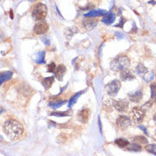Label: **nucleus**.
Returning a JSON list of instances; mask_svg holds the SVG:
<instances>
[{"mask_svg": "<svg viewBox=\"0 0 156 156\" xmlns=\"http://www.w3.org/2000/svg\"><path fill=\"white\" fill-rule=\"evenodd\" d=\"M3 129L7 137L11 140H17L22 138L25 132L23 125L15 119L7 120L4 124Z\"/></svg>", "mask_w": 156, "mask_h": 156, "instance_id": "obj_1", "label": "nucleus"}, {"mask_svg": "<svg viewBox=\"0 0 156 156\" xmlns=\"http://www.w3.org/2000/svg\"><path fill=\"white\" fill-rule=\"evenodd\" d=\"M130 65V59L125 55L118 56L110 63V68L114 71H122L127 69Z\"/></svg>", "mask_w": 156, "mask_h": 156, "instance_id": "obj_2", "label": "nucleus"}, {"mask_svg": "<svg viewBox=\"0 0 156 156\" xmlns=\"http://www.w3.org/2000/svg\"><path fill=\"white\" fill-rule=\"evenodd\" d=\"M47 14H48V8L44 4L42 3H38L34 6L33 10H32V13L31 15L32 18L35 21H42L44 18L46 17Z\"/></svg>", "mask_w": 156, "mask_h": 156, "instance_id": "obj_3", "label": "nucleus"}, {"mask_svg": "<svg viewBox=\"0 0 156 156\" xmlns=\"http://www.w3.org/2000/svg\"><path fill=\"white\" fill-rule=\"evenodd\" d=\"M121 87H122V83L119 80H113L112 81L109 82L106 87H105V89H106V92L107 93L111 96V97H114L116 96V94L118 93L119 90L121 89Z\"/></svg>", "mask_w": 156, "mask_h": 156, "instance_id": "obj_4", "label": "nucleus"}, {"mask_svg": "<svg viewBox=\"0 0 156 156\" xmlns=\"http://www.w3.org/2000/svg\"><path fill=\"white\" fill-rule=\"evenodd\" d=\"M48 28H49L48 24L42 20V21H39L36 23L34 27H33V31H34L36 34L42 35L46 33L47 31H48Z\"/></svg>", "mask_w": 156, "mask_h": 156, "instance_id": "obj_5", "label": "nucleus"}, {"mask_svg": "<svg viewBox=\"0 0 156 156\" xmlns=\"http://www.w3.org/2000/svg\"><path fill=\"white\" fill-rule=\"evenodd\" d=\"M131 116L134 122L136 123H140L144 121V111L142 110L141 108L138 107H134L132 112H131Z\"/></svg>", "mask_w": 156, "mask_h": 156, "instance_id": "obj_6", "label": "nucleus"}, {"mask_svg": "<svg viewBox=\"0 0 156 156\" xmlns=\"http://www.w3.org/2000/svg\"><path fill=\"white\" fill-rule=\"evenodd\" d=\"M131 120L129 117L126 116H119L116 120V125L122 130H126L131 126Z\"/></svg>", "mask_w": 156, "mask_h": 156, "instance_id": "obj_7", "label": "nucleus"}, {"mask_svg": "<svg viewBox=\"0 0 156 156\" xmlns=\"http://www.w3.org/2000/svg\"><path fill=\"white\" fill-rule=\"evenodd\" d=\"M129 104L127 100H117L114 102V108L116 109L118 112H125L128 109Z\"/></svg>", "mask_w": 156, "mask_h": 156, "instance_id": "obj_8", "label": "nucleus"}, {"mask_svg": "<svg viewBox=\"0 0 156 156\" xmlns=\"http://www.w3.org/2000/svg\"><path fill=\"white\" fill-rule=\"evenodd\" d=\"M82 26H83V27L85 28L87 31H90V30L93 29L96 26H97V24H98V21H96V20H94L93 18H90V17H87L85 18L83 21H82Z\"/></svg>", "mask_w": 156, "mask_h": 156, "instance_id": "obj_9", "label": "nucleus"}, {"mask_svg": "<svg viewBox=\"0 0 156 156\" xmlns=\"http://www.w3.org/2000/svg\"><path fill=\"white\" fill-rule=\"evenodd\" d=\"M89 116H90V110L84 108L80 110L79 113L77 114V120L81 123H87L89 119Z\"/></svg>", "mask_w": 156, "mask_h": 156, "instance_id": "obj_10", "label": "nucleus"}, {"mask_svg": "<svg viewBox=\"0 0 156 156\" xmlns=\"http://www.w3.org/2000/svg\"><path fill=\"white\" fill-rule=\"evenodd\" d=\"M120 77H121V80L123 81H132V80H134V79H135V75H133V72L128 69H126L124 70H122V71H121Z\"/></svg>", "mask_w": 156, "mask_h": 156, "instance_id": "obj_11", "label": "nucleus"}, {"mask_svg": "<svg viewBox=\"0 0 156 156\" xmlns=\"http://www.w3.org/2000/svg\"><path fill=\"white\" fill-rule=\"evenodd\" d=\"M65 72H66V67L64 64H59L58 66L56 67L54 75H55V77L58 79L59 81H62L63 80V76L65 74Z\"/></svg>", "mask_w": 156, "mask_h": 156, "instance_id": "obj_12", "label": "nucleus"}, {"mask_svg": "<svg viewBox=\"0 0 156 156\" xmlns=\"http://www.w3.org/2000/svg\"><path fill=\"white\" fill-rule=\"evenodd\" d=\"M116 21V15L114 13H106L104 15V17L102 18V22L105 25H111L114 23V21Z\"/></svg>", "mask_w": 156, "mask_h": 156, "instance_id": "obj_13", "label": "nucleus"}, {"mask_svg": "<svg viewBox=\"0 0 156 156\" xmlns=\"http://www.w3.org/2000/svg\"><path fill=\"white\" fill-rule=\"evenodd\" d=\"M106 14V10H93L88 13H86L84 15V17H98V16H103Z\"/></svg>", "mask_w": 156, "mask_h": 156, "instance_id": "obj_14", "label": "nucleus"}, {"mask_svg": "<svg viewBox=\"0 0 156 156\" xmlns=\"http://www.w3.org/2000/svg\"><path fill=\"white\" fill-rule=\"evenodd\" d=\"M128 98L133 103H138V102H140V100L142 99V98H143V93H142L141 91H136L134 93H129L128 94Z\"/></svg>", "mask_w": 156, "mask_h": 156, "instance_id": "obj_15", "label": "nucleus"}, {"mask_svg": "<svg viewBox=\"0 0 156 156\" xmlns=\"http://www.w3.org/2000/svg\"><path fill=\"white\" fill-rule=\"evenodd\" d=\"M79 31V30L78 28L75 26H70V27H68L67 29L64 31V36H65V37L70 40L75 33H77Z\"/></svg>", "mask_w": 156, "mask_h": 156, "instance_id": "obj_16", "label": "nucleus"}, {"mask_svg": "<svg viewBox=\"0 0 156 156\" xmlns=\"http://www.w3.org/2000/svg\"><path fill=\"white\" fill-rule=\"evenodd\" d=\"M13 75L12 71H4V72H0V86L5 82V81L10 80Z\"/></svg>", "mask_w": 156, "mask_h": 156, "instance_id": "obj_17", "label": "nucleus"}, {"mask_svg": "<svg viewBox=\"0 0 156 156\" xmlns=\"http://www.w3.org/2000/svg\"><path fill=\"white\" fill-rule=\"evenodd\" d=\"M136 71H137V73L140 75L141 76H144L148 72H149V70L147 69L146 67L144 66V64L142 63H140L138 64V66L136 67Z\"/></svg>", "mask_w": 156, "mask_h": 156, "instance_id": "obj_18", "label": "nucleus"}, {"mask_svg": "<svg viewBox=\"0 0 156 156\" xmlns=\"http://www.w3.org/2000/svg\"><path fill=\"white\" fill-rule=\"evenodd\" d=\"M53 81H54V77L53 76H49V77L44 78L42 80V86L44 87V88L48 90V89H49L50 87H52Z\"/></svg>", "mask_w": 156, "mask_h": 156, "instance_id": "obj_19", "label": "nucleus"}, {"mask_svg": "<svg viewBox=\"0 0 156 156\" xmlns=\"http://www.w3.org/2000/svg\"><path fill=\"white\" fill-rule=\"evenodd\" d=\"M84 92H86V90H85V91L83 90V91H81V92H79V93L74 94V95H73V96L70 98V99L69 104H68V107H69V108L72 107V106H73V105L76 103V101L78 100V98L81 97V95L82 94V93H84Z\"/></svg>", "mask_w": 156, "mask_h": 156, "instance_id": "obj_20", "label": "nucleus"}, {"mask_svg": "<svg viewBox=\"0 0 156 156\" xmlns=\"http://www.w3.org/2000/svg\"><path fill=\"white\" fill-rule=\"evenodd\" d=\"M133 143L137 144L142 145V144H148V140L147 138L144 137V136H135L133 138Z\"/></svg>", "mask_w": 156, "mask_h": 156, "instance_id": "obj_21", "label": "nucleus"}, {"mask_svg": "<svg viewBox=\"0 0 156 156\" xmlns=\"http://www.w3.org/2000/svg\"><path fill=\"white\" fill-rule=\"evenodd\" d=\"M66 103L65 100H55V101H52L49 103V106L53 108V109H58L59 107H61L62 105Z\"/></svg>", "mask_w": 156, "mask_h": 156, "instance_id": "obj_22", "label": "nucleus"}, {"mask_svg": "<svg viewBox=\"0 0 156 156\" xmlns=\"http://www.w3.org/2000/svg\"><path fill=\"white\" fill-rule=\"evenodd\" d=\"M114 102H115V100L112 99V98L107 99V100L104 103V109L106 110H108V111H110V110L114 108Z\"/></svg>", "mask_w": 156, "mask_h": 156, "instance_id": "obj_23", "label": "nucleus"}, {"mask_svg": "<svg viewBox=\"0 0 156 156\" xmlns=\"http://www.w3.org/2000/svg\"><path fill=\"white\" fill-rule=\"evenodd\" d=\"M127 150L129 151H134V152H138V151H141L142 148L139 144H137L135 143L133 144H128V145L127 146Z\"/></svg>", "mask_w": 156, "mask_h": 156, "instance_id": "obj_24", "label": "nucleus"}, {"mask_svg": "<svg viewBox=\"0 0 156 156\" xmlns=\"http://www.w3.org/2000/svg\"><path fill=\"white\" fill-rule=\"evenodd\" d=\"M115 144H116L118 147H120V148H125V147H127V145H128L129 143H128V141L126 140V139L118 138L115 141Z\"/></svg>", "mask_w": 156, "mask_h": 156, "instance_id": "obj_25", "label": "nucleus"}, {"mask_svg": "<svg viewBox=\"0 0 156 156\" xmlns=\"http://www.w3.org/2000/svg\"><path fill=\"white\" fill-rule=\"evenodd\" d=\"M151 88V101L156 104V83H154L150 86Z\"/></svg>", "mask_w": 156, "mask_h": 156, "instance_id": "obj_26", "label": "nucleus"}, {"mask_svg": "<svg viewBox=\"0 0 156 156\" xmlns=\"http://www.w3.org/2000/svg\"><path fill=\"white\" fill-rule=\"evenodd\" d=\"M44 57H45V52H44V51H42V52H40L38 53V57L37 59L36 62L37 64H44L45 63Z\"/></svg>", "mask_w": 156, "mask_h": 156, "instance_id": "obj_27", "label": "nucleus"}, {"mask_svg": "<svg viewBox=\"0 0 156 156\" xmlns=\"http://www.w3.org/2000/svg\"><path fill=\"white\" fill-rule=\"evenodd\" d=\"M51 116H57V117H64V116H68L69 114L67 111H54V112H52L50 114Z\"/></svg>", "mask_w": 156, "mask_h": 156, "instance_id": "obj_28", "label": "nucleus"}, {"mask_svg": "<svg viewBox=\"0 0 156 156\" xmlns=\"http://www.w3.org/2000/svg\"><path fill=\"white\" fill-rule=\"evenodd\" d=\"M145 149L151 154L156 155V144H147L145 146Z\"/></svg>", "mask_w": 156, "mask_h": 156, "instance_id": "obj_29", "label": "nucleus"}, {"mask_svg": "<svg viewBox=\"0 0 156 156\" xmlns=\"http://www.w3.org/2000/svg\"><path fill=\"white\" fill-rule=\"evenodd\" d=\"M154 76H155L154 72H153V71H149V72L144 76V79L146 81L149 82V81H151L154 79Z\"/></svg>", "mask_w": 156, "mask_h": 156, "instance_id": "obj_30", "label": "nucleus"}, {"mask_svg": "<svg viewBox=\"0 0 156 156\" xmlns=\"http://www.w3.org/2000/svg\"><path fill=\"white\" fill-rule=\"evenodd\" d=\"M56 64L55 63H50L49 64H48V72H49V73H54L55 72V70H56Z\"/></svg>", "mask_w": 156, "mask_h": 156, "instance_id": "obj_31", "label": "nucleus"}, {"mask_svg": "<svg viewBox=\"0 0 156 156\" xmlns=\"http://www.w3.org/2000/svg\"><path fill=\"white\" fill-rule=\"evenodd\" d=\"M152 105H153V102L152 101H149V102H147V103H145L142 107H141V109L144 110H148L150 109L151 107H152Z\"/></svg>", "mask_w": 156, "mask_h": 156, "instance_id": "obj_32", "label": "nucleus"}, {"mask_svg": "<svg viewBox=\"0 0 156 156\" xmlns=\"http://www.w3.org/2000/svg\"><path fill=\"white\" fill-rule=\"evenodd\" d=\"M124 23H126V20L123 17H122L121 18V21L118 23V25H116V27H121V28H122L124 26Z\"/></svg>", "mask_w": 156, "mask_h": 156, "instance_id": "obj_33", "label": "nucleus"}, {"mask_svg": "<svg viewBox=\"0 0 156 156\" xmlns=\"http://www.w3.org/2000/svg\"><path fill=\"white\" fill-rule=\"evenodd\" d=\"M42 40L43 41V42L46 44V45H50V41H49V37H42Z\"/></svg>", "mask_w": 156, "mask_h": 156, "instance_id": "obj_34", "label": "nucleus"}, {"mask_svg": "<svg viewBox=\"0 0 156 156\" xmlns=\"http://www.w3.org/2000/svg\"><path fill=\"white\" fill-rule=\"evenodd\" d=\"M138 128H140L141 130H143V131L144 132V133L146 134V135H148V131H147L146 127H144V126H142V125H139V126H138Z\"/></svg>", "mask_w": 156, "mask_h": 156, "instance_id": "obj_35", "label": "nucleus"}, {"mask_svg": "<svg viewBox=\"0 0 156 156\" xmlns=\"http://www.w3.org/2000/svg\"><path fill=\"white\" fill-rule=\"evenodd\" d=\"M5 112V110L4 109V108H2V107H0V115H2L3 113H4Z\"/></svg>", "mask_w": 156, "mask_h": 156, "instance_id": "obj_36", "label": "nucleus"}, {"mask_svg": "<svg viewBox=\"0 0 156 156\" xmlns=\"http://www.w3.org/2000/svg\"><path fill=\"white\" fill-rule=\"evenodd\" d=\"M98 123H99V127H100V132L102 133V127H101V122H100V118L98 117Z\"/></svg>", "mask_w": 156, "mask_h": 156, "instance_id": "obj_37", "label": "nucleus"}, {"mask_svg": "<svg viewBox=\"0 0 156 156\" xmlns=\"http://www.w3.org/2000/svg\"><path fill=\"white\" fill-rule=\"evenodd\" d=\"M154 122H155V124H156V113L155 114V116H154Z\"/></svg>", "mask_w": 156, "mask_h": 156, "instance_id": "obj_38", "label": "nucleus"}, {"mask_svg": "<svg viewBox=\"0 0 156 156\" xmlns=\"http://www.w3.org/2000/svg\"><path fill=\"white\" fill-rule=\"evenodd\" d=\"M4 141V138L0 135V142H3Z\"/></svg>", "mask_w": 156, "mask_h": 156, "instance_id": "obj_39", "label": "nucleus"}, {"mask_svg": "<svg viewBox=\"0 0 156 156\" xmlns=\"http://www.w3.org/2000/svg\"><path fill=\"white\" fill-rule=\"evenodd\" d=\"M151 3H154V4H155V3H156V0H153L152 2H149V4H151Z\"/></svg>", "mask_w": 156, "mask_h": 156, "instance_id": "obj_40", "label": "nucleus"}, {"mask_svg": "<svg viewBox=\"0 0 156 156\" xmlns=\"http://www.w3.org/2000/svg\"><path fill=\"white\" fill-rule=\"evenodd\" d=\"M29 1H31V2H33V1H36V0H29Z\"/></svg>", "mask_w": 156, "mask_h": 156, "instance_id": "obj_41", "label": "nucleus"}, {"mask_svg": "<svg viewBox=\"0 0 156 156\" xmlns=\"http://www.w3.org/2000/svg\"><path fill=\"white\" fill-rule=\"evenodd\" d=\"M155 135H156V130H155Z\"/></svg>", "mask_w": 156, "mask_h": 156, "instance_id": "obj_42", "label": "nucleus"}]
</instances>
